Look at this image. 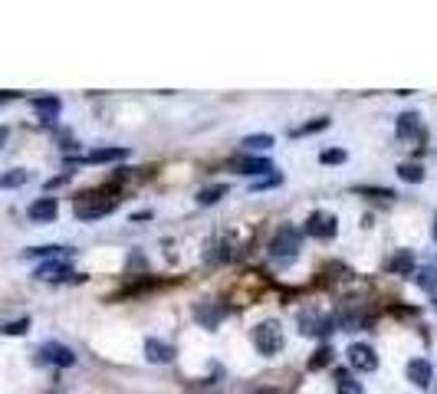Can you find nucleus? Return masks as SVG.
<instances>
[{"instance_id":"f257e3e1","label":"nucleus","mask_w":437,"mask_h":394,"mask_svg":"<svg viewBox=\"0 0 437 394\" xmlns=\"http://www.w3.org/2000/svg\"><path fill=\"white\" fill-rule=\"evenodd\" d=\"M300 243H302V230L283 224V227L273 233V240H270V257L276 259V263H283V266H287L289 259H296V253H300Z\"/></svg>"},{"instance_id":"f03ea898","label":"nucleus","mask_w":437,"mask_h":394,"mask_svg":"<svg viewBox=\"0 0 437 394\" xmlns=\"http://www.w3.org/2000/svg\"><path fill=\"white\" fill-rule=\"evenodd\" d=\"M112 211H115V200L106 197V191H89V194L76 197V217L79 220H99Z\"/></svg>"},{"instance_id":"7ed1b4c3","label":"nucleus","mask_w":437,"mask_h":394,"mask_svg":"<svg viewBox=\"0 0 437 394\" xmlns=\"http://www.w3.org/2000/svg\"><path fill=\"white\" fill-rule=\"evenodd\" d=\"M254 345L260 355H276V351L283 349V329H280V322L267 318V322L254 325Z\"/></svg>"},{"instance_id":"20e7f679","label":"nucleus","mask_w":437,"mask_h":394,"mask_svg":"<svg viewBox=\"0 0 437 394\" xmlns=\"http://www.w3.org/2000/svg\"><path fill=\"white\" fill-rule=\"evenodd\" d=\"M302 233H306V237H316V240H332V237L339 233V220H335L332 213L316 211V213H309V217H306Z\"/></svg>"},{"instance_id":"39448f33","label":"nucleus","mask_w":437,"mask_h":394,"mask_svg":"<svg viewBox=\"0 0 437 394\" xmlns=\"http://www.w3.org/2000/svg\"><path fill=\"white\" fill-rule=\"evenodd\" d=\"M36 362L43 364H56V368H73L76 364V351L60 345V342H43L40 349H36Z\"/></svg>"},{"instance_id":"423d86ee","label":"nucleus","mask_w":437,"mask_h":394,"mask_svg":"<svg viewBox=\"0 0 437 394\" xmlns=\"http://www.w3.org/2000/svg\"><path fill=\"white\" fill-rule=\"evenodd\" d=\"M346 355H348V364H352L359 375H368V371H375V368H378L375 349H372V345H365V342H352Z\"/></svg>"},{"instance_id":"0eeeda50","label":"nucleus","mask_w":437,"mask_h":394,"mask_svg":"<svg viewBox=\"0 0 437 394\" xmlns=\"http://www.w3.org/2000/svg\"><path fill=\"white\" fill-rule=\"evenodd\" d=\"M224 316H227V305H221V303H197L194 305V318L204 329H217V325L224 322Z\"/></svg>"},{"instance_id":"6e6552de","label":"nucleus","mask_w":437,"mask_h":394,"mask_svg":"<svg viewBox=\"0 0 437 394\" xmlns=\"http://www.w3.org/2000/svg\"><path fill=\"white\" fill-rule=\"evenodd\" d=\"M394 135L401 138V141H407V138H418V141H421L424 138L421 115H418V112H401V115H398V125H394Z\"/></svg>"},{"instance_id":"1a4fd4ad","label":"nucleus","mask_w":437,"mask_h":394,"mask_svg":"<svg viewBox=\"0 0 437 394\" xmlns=\"http://www.w3.org/2000/svg\"><path fill=\"white\" fill-rule=\"evenodd\" d=\"M407 381L414 384V388H427L431 384V378H434V368H431V362L427 358H411L405 368Z\"/></svg>"},{"instance_id":"9d476101","label":"nucleus","mask_w":437,"mask_h":394,"mask_svg":"<svg viewBox=\"0 0 437 394\" xmlns=\"http://www.w3.org/2000/svg\"><path fill=\"white\" fill-rule=\"evenodd\" d=\"M300 332L302 335H329V332H335V318H319L316 312H302Z\"/></svg>"},{"instance_id":"9b49d317","label":"nucleus","mask_w":437,"mask_h":394,"mask_svg":"<svg viewBox=\"0 0 437 394\" xmlns=\"http://www.w3.org/2000/svg\"><path fill=\"white\" fill-rule=\"evenodd\" d=\"M56 211H60V207H56L53 197H40V200H33L30 207H27V217L36 220V224H49V220L56 217Z\"/></svg>"},{"instance_id":"f8f14e48","label":"nucleus","mask_w":437,"mask_h":394,"mask_svg":"<svg viewBox=\"0 0 437 394\" xmlns=\"http://www.w3.org/2000/svg\"><path fill=\"white\" fill-rule=\"evenodd\" d=\"M145 358L151 364H168L175 358V349L168 342H161V338H145Z\"/></svg>"},{"instance_id":"ddd939ff","label":"nucleus","mask_w":437,"mask_h":394,"mask_svg":"<svg viewBox=\"0 0 437 394\" xmlns=\"http://www.w3.org/2000/svg\"><path fill=\"white\" fill-rule=\"evenodd\" d=\"M33 108H36V115L43 121H56L63 112V102L56 95H43V99H33Z\"/></svg>"},{"instance_id":"4468645a","label":"nucleus","mask_w":437,"mask_h":394,"mask_svg":"<svg viewBox=\"0 0 437 394\" xmlns=\"http://www.w3.org/2000/svg\"><path fill=\"white\" fill-rule=\"evenodd\" d=\"M73 270L66 266V263H56V259H49L43 266H36V279H46V283H56V279H69Z\"/></svg>"},{"instance_id":"2eb2a0df","label":"nucleus","mask_w":437,"mask_h":394,"mask_svg":"<svg viewBox=\"0 0 437 394\" xmlns=\"http://www.w3.org/2000/svg\"><path fill=\"white\" fill-rule=\"evenodd\" d=\"M385 270H388V273H398V276H411V270H414V253H411V250H398V253L385 263Z\"/></svg>"},{"instance_id":"dca6fc26","label":"nucleus","mask_w":437,"mask_h":394,"mask_svg":"<svg viewBox=\"0 0 437 394\" xmlns=\"http://www.w3.org/2000/svg\"><path fill=\"white\" fill-rule=\"evenodd\" d=\"M234 167L240 174H267V171H273V161L270 158H237Z\"/></svg>"},{"instance_id":"f3484780","label":"nucleus","mask_w":437,"mask_h":394,"mask_svg":"<svg viewBox=\"0 0 437 394\" xmlns=\"http://www.w3.org/2000/svg\"><path fill=\"white\" fill-rule=\"evenodd\" d=\"M128 154V148H96V152L86 154L89 165H109V161H122Z\"/></svg>"},{"instance_id":"a211bd4d","label":"nucleus","mask_w":437,"mask_h":394,"mask_svg":"<svg viewBox=\"0 0 437 394\" xmlns=\"http://www.w3.org/2000/svg\"><path fill=\"white\" fill-rule=\"evenodd\" d=\"M227 191H230L227 184H211V187H201V191H197V204H201V207H211V204H217L221 197H227Z\"/></svg>"},{"instance_id":"6ab92c4d","label":"nucleus","mask_w":437,"mask_h":394,"mask_svg":"<svg viewBox=\"0 0 437 394\" xmlns=\"http://www.w3.org/2000/svg\"><path fill=\"white\" fill-rule=\"evenodd\" d=\"M398 178L407 181V184H421L424 181V167L414 165V161H401V165H398Z\"/></svg>"},{"instance_id":"aec40b11","label":"nucleus","mask_w":437,"mask_h":394,"mask_svg":"<svg viewBox=\"0 0 437 394\" xmlns=\"http://www.w3.org/2000/svg\"><path fill=\"white\" fill-rule=\"evenodd\" d=\"M335 391H339V394H365L362 384L352 378L348 371H335Z\"/></svg>"},{"instance_id":"412c9836","label":"nucleus","mask_w":437,"mask_h":394,"mask_svg":"<svg viewBox=\"0 0 437 394\" xmlns=\"http://www.w3.org/2000/svg\"><path fill=\"white\" fill-rule=\"evenodd\" d=\"M332 355H335V349H332V345H319L316 355L309 358V371H319V368L332 364Z\"/></svg>"},{"instance_id":"4be33fe9","label":"nucleus","mask_w":437,"mask_h":394,"mask_svg":"<svg viewBox=\"0 0 437 394\" xmlns=\"http://www.w3.org/2000/svg\"><path fill=\"white\" fill-rule=\"evenodd\" d=\"M355 194H365V197H372V200H392L394 191L392 187H368V184H362V187H355Z\"/></svg>"},{"instance_id":"5701e85b","label":"nucleus","mask_w":437,"mask_h":394,"mask_svg":"<svg viewBox=\"0 0 437 394\" xmlns=\"http://www.w3.org/2000/svg\"><path fill=\"white\" fill-rule=\"evenodd\" d=\"M322 128H329V119H316V121H306V125H300L293 135L302 138V135H316V132H322Z\"/></svg>"},{"instance_id":"b1692460","label":"nucleus","mask_w":437,"mask_h":394,"mask_svg":"<svg viewBox=\"0 0 437 394\" xmlns=\"http://www.w3.org/2000/svg\"><path fill=\"white\" fill-rule=\"evenodd\" d=\"M414 283L421 289H427V292H434L437 289V270H421V273L414 276Z\"/></svg>"},{"instance_id":"393cba45","label":"nucleus","mask_w":437,"mask_h":394,"mask_svg":"<svg viewBox=\"0 0 437 394\" xmlns=\"http://www.w3.org/2000/svg\"><path fill=\"white\" fill-rule=\"evenodd\" d=\"M240 145H243V148H250V152H254V148H270L273 135H247Z\"/></svg>"},{"instance_id":"a878e982","label":"nucleus","mask_w":437,"mask_h":394,"mask_svg":"<svg viewBox=\"0 0 437 394\" xmlns=\"http://www.w3.org/2000/svg\"><path fill=\"white\" fill-rule=\"evenodd\" d=\"M346 158H348V154L342 152V148H326V152L319 154V161H322V165H342Z\"/></svg>"},{"instance_id":"bb28decb","label":"nucleus","mask_w":437,"mask_h":394,"mask_svg":"<svg viewBox=\"0 0 437 394\" xmlns=\"http://www.w3.org/2000/svg\"><path fill=\"white\" fill-rule=\"evenodd\" d=\"M56 253H63V246H33V250H27V257H56Z\"/></svg>"},{"instance_id":"cd10ccee","label":"nucleus","mask_w":437,"mask_h":394,"mask_svg":"<svg viewBox=\"0 0 437 394\" xmlns=\"http://www.w3.org/2000/svg\"><path fill=\"white\" fill-rule=\"evenodd\" d=\"M27 181V174H23V171H10V174H3V187H20V184Z\"/></svg>"},{"instance_id":"c85d7f7f","label":"nucleus","mask_w":437,"mask_h":394,"mask_svg":"<svg viewBox=\"0 0 437 394\" xmlns=\"http://www.w3.org/2000/svg\"><path fill=\"white\" fill-rule=\"evenodd\" d=\"M273 184H283V174H270V178L256 181V184H254V191H263V187H273Z\"/></svg>"},{"instance_id":"c756f323","label":"nucleus","mask_w":437,"mask_h":394,"mask_svg":"<svg viewBox=\"0 0 437 394\" xmlns=\"http://www.w3.org/2000/svg\"><path fill=\"white\" fill-rule=\"evenodd\" d=\"M27 325H30V318H20V322H10V325H7V332H10V335H23V332H27Z\"/></svg>"},{"instance_id":"7c9ffc66","label":"nucleus","mask_w":437,"mask_h":394,"mask_svg":"<svg viewBox=\"0 0 437 394\" xmlns=\"http://www.w3.org/2000/svg\"><path fill=\"white\" fill-rule=\"evenodd\" d=\"M132 220H151V211H138V213H132Z\"/></svg>"},{"instance_id":"2f4dec72","label":"nucleus","mask_w":437,"mask_h":394,"mask_svg":"<svg viewBox=\"0 0 437 394\" xmlns=\"http://www.w3.org/2000/svg\"><path fill=\"white\" fill-rule=\"evenodd\" d=\"M3 141H7V128L0 125V148H3Z\"/></svg>"},{"instance_id":"473e14b6","label":"nucleus","mask_w":437,"mask_h":394,"mask_svg":"<svg viewBox=\"0 0 437 394\" xmlns=\"http://www.w3.org/2000/svg\"><path fill=\"white\" fill-rule=\"evenodd\" d=\"M434 240H437V217H434Z\"/></svg>"},{"instance_id":"72a5a7b5","label":"nucleus","mask_w":437,"mask_h":394,"mask_svg":"<svg viewBox=\"0 0 437 394\" xmlns=\"http://www.w3.org/2000/svg\"><path fill=\"white\" fill-rule=\"evenodd\" d=\"M434 305H437V303H434Z\"/></svg>"}]
</instances>
